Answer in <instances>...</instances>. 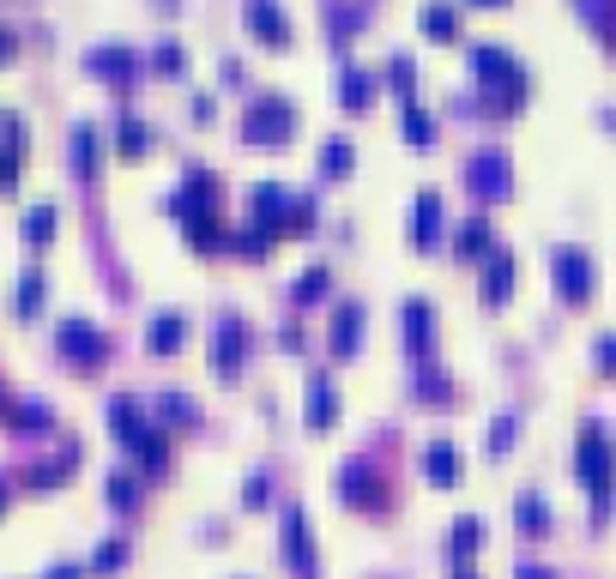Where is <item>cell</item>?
Here are the masks:
<instances>
[{"mask_svg": "<svg viewBox=\"0 0 616 579\" xmlns=\"http://www.w3.org/2000/svg\"><path fill=\"white\" fill-rule=\"evenodd\" d=\"M574 471H581L586 495H593V525L610 519V501H616V453L605 441V429H586L574 441Z\"/></svg>", "mask_w": 616, "mask_h": 579, "instance_id": "obj_1", "label": "cell"}, {"mask_svg": "<svg viewBox=\"0 0 616 579\" xmlns=\"http://www.w3.org/2000/svg\"><path fill=\"white\" fill-rule=\"evenodd\" d=\"M471 73L490 85V97L502 103V109H520V103L532 97V79H525V67L508 55L502 43H478V49H471Z\"/></svg>", "mask_w": 616, "mask_h": 579, "instance_id": "obj_2", "label": "cell"}, {"mask_svg": "<svg viewBox=\"0 0 616 579\" xmlns=\"http://www.w3.org/2000/svg\"><path fill=\"white\" fill-rule=\"evenodd\" d=\"M290 133H297V109H290L285 97L248 103V115H242V139H248L254 151H278Z\"/></svg>", "mask_w": 616, "mask_h": 579, "instance_id": "obj_3", "label": "cell"}, {"mask_svg": "<svg viewBox=\"0 0 616 579\" xmlns=\"http://www.w3.org/2000/svg\"><path fill=\"white\" fill-rule=\"evenodd\" d=\"M339 501L357 513H381L387 507V489H381V471L369 459H344L339 465Z\"/></svg>", "mask_w": 616, "mask_h": 579, "instance_id": "obj_4", "label": "cell"}, {"mask_svg": "<svg viewBox=\"0 0 616 579\" xmlns=\"http://www.w3.org/2000/svg\"><path fill=\"white\" fill-rule=\"evenodd\" d=\"M466 187H471V200H508L513 193V163L502 158V151H478V158L466 163Z\"/></svg>", "mask_w": 616, "mask_h": 579, "instance_id": "obj_5", "label": "cell"}, {"mask_svg": "<svg viewBox=\"0 0 616 579\" xmlns=\"http://www.w3.org/2000/svg\"><path fill=\"white\" fill-rule=\"evenodd\" d=\"M550 278H556V296H562V302H574V308L593 302V260H586V254L556 248V254H550Z\"/></svg>", "mask_w": 616, "mask_h": 579, "instance_id": "obj_6", "label": "cell"}, {"mask_svg": "<svg viewBox=\"0 0 616 579\" xmlns=\"http://www.w3.org/2000/svg\"><path fill=\"white\" fill-rule=\"evenodd\" d=\"M55 344H61V356H67V363H79V368H97L103 356H109V339H103L92 320H61Z\"/></svg>", "mask_w": 616, "mask_h": 579, "instance_id": "obj_7", "label": "cell"}, {"mask_svg": "<svg viewBox=\"0 0 616 579\" xmlns=\"http://www.w3.org/2000/svg\"><path fill=\"white\" fill-rule=\"evenodd\" d=\"M290 212H297V193L278 187V182H261L248 200V224H266V229H290Z\"/></svg>", "mask_w": 616, "mask_h": 579, "instance_id": "obj_8", "label": "cell"}, {"mask_svg": "<svg viewBox=\"0 0 616 579\" xmlns=\"http://www.w3.org/2000/svg\"><path fill=\"white\" fill-rule=\"evenodd\" d=\"M278 544H285V561L297 579H315V544H308V519L302 507H285V532H278Z\"/></svg>", "mask_w": 616, "mask_h": 579, "instance_id": "obj_9", "label": "cell"}, {"mask_svg": "<svg viewBox=\"0 0 616 579\" xmlns=\"http://www.w3.org/2000/svg\"><path fill=\"white\" fill-rule=\"evenodd\" d=\"M242 356H248V344H242V320H217V332H212V375L236 380Z\"/></svg>", "mask_w": 616, "mask_h": 579, "instance_id": "obj_10", "label": "cell"}, {"mask_svg": "<svg viewBox=\"0 0 616 579\" xmlns=\"http://www.w3.org/2000/svg\"><path fill=\"white\" fill-rule=\"evenodd\" d=\"M435 242H442V193L423 187L411 200V248H435Z\"/></svg>", "mask_w": 616, "mask_h": 579, "instance_id": "obj_11", "label": "cell"}, {"mask_svg": "<svg viewBox=\"0 0 616 579\" xmlns=\"http://www.w3.org/2000/svg\"><path fill=\"white\" fill-rule=\"evenodd\" d=\"M302 422H308V429H332V422H339V393H332L327 375H308V386H302Z\"/></svg>", "mask_w": 616, "mask_h": 579, "instance_id": "obj_12", "label": "cell"}, {"mask_svg": "<svg viewBox=\"0 0 616 579\" xmlns=\"http://www.w3.org/2000/svg\"><path fill=\"white\" fill-rule=\"evenodd\" d=\"M242 19H248V31L261 36L266 49H290V19L273 7V0H248V12H242Z\"/></svg>", "mask_w": 616, "mask_h": 579, "instance_id": "obj_13", "label": "cell"}, {"mask_svg": "<svg viewBox=\"0 0 616 579\" xmlns=\"http://www.w3.org/2000/svg\"><path fill=\"white\" fill-rule=\"evenodd\" d=\"M212 205H217V175L212 170H188V182L170 200V212L176 217H194V212H212Z\"/></svg>", "mask_w": 616, "mask_h": 579, "instance_id": "obj_14", "label": "cell"}, {"mask_svg": "<svg viewBox=\"0 0 616 579\" xmlns=\"http://www.w3.org/2000/svg\"><path fill=\"white\" fill-rule=\"evenodd\" d=\"M327 344H332V356H357V351H363V308H357V302H339V308H332Z\"/></svg>", "mask_w": 616, "mask_h": 579, "instance_id": "obj_15", "label": "cell"}, {"mask_svg": "<svg viewBox=\"0 0 616 579\" xmlns=\"http://www.w3.org/2000/svg\"><path fill=\"white\" fill-rule=\"evenodd\" d=\"M109 429H115V441H121V447H134L139 435L151 429V417L139 410L134 393H115V398H109Z\"/></svg>", "mask_w": 616, "mask_h": 579, "instance_id": "obj_16", "label": "cell"}, {"mask_svg": "<svg viewBox=\"0 0 616 579\" xmlns=\"http://www.w3.org/2000/svg\"><path fill=\"white\" fill-rule=\"evenodd\" d=\"M85 67H92L97 79H109V85H127L139 73V55H134V49H121V43H109V49H92Z\"/></svg>", "mask_w": 616, "mask_h": 579, "instance_id": "obj_17", "label": "cell"}, {"mask_svg": "<svg viewBox=\"0 0 616 579\" xmlns=\"http://www.w3.org/2000/svg\"><path fill=\"white\" fill-rule=\"evenodd\" d=\"M400 326H405V351H411V356H423V351L435 344V308L411 296V302H405V314H400Z\"/></svg>", "mask_w": 616, "mask_h": 579, "instance_id": "obj_18", "label": "cell"}, {"mask_svg": "<svg viewBox=\"0 0 616 579\" xmlns=\"http://www.w3.org/2000/svg\"><path fill=\"white\" fill-rule=\"evenodd\" d=\"M496 254V229H490V217H471V224H459V236H454V260H490Z\"/></svg>", "mask_w": 616, "mask_h": 579, "instance_id": "obj_19", "label": "cell"}, {"mask_svg": "<svg viewBox=\"0 0 616 579\" xmlns=\"http://www.w3.org/2000/svg\"><path fill=\"white\" fill-rule=\"evenodd\" d=\"M146 339H151V351H158V356H176V351H182V339H188V314H176V308L151 314Z\"/></svg>", "mask_w": 616, "mask_h": 579, "instance_id": "obj_20", "label": "cell"}, {"mask_svg": "<svg viewBox=\"0 0 616 579\" xmlns=\"http://www.w3.org/2000/svg\"><path fill=\"white\" fill-rule=\"evenodd\" d=\"M423 478H429L435 489H454V483H459V453H454V441H429V447H423Z\"/></svg>", "mask_w": 616, "mask_h": 579, "instance_id": "obj_21", "label": "cell"}, {"mask_svg": "<svg viewBox=\"0 0 616 579\" xmlns=\"http://www.w3.org/2000/svg\"><path fill=\"white\" fill-rule=\"evenodd\" d=\"M369 97H375V79H369L363 67H351V61H344V67H339V103H344L351 115H363Z\"/></svg>", "mask_w": 616, "mask_h": 579, "instance_id": "obj_22", "label": "cell"}, {"mask_svg": "<svg viewBox=\"0 0 616 579\" xmlns=\"http://www.w3.org/2000/svg\"><path fill=\"white\" fill-rule=\"evenodd\" d=\"M7 422H12V429H31V435H49V429H55V410H49L43 398H12Z\"/></svg>", "mask_w": 616, "mask_h": 579, "instance_id": "obj_23", "label": "cell"}, {"mask_svg": "<svg viewBox=\"0 0 616 579\" xmlns=\"http://www.w3.org/2000/svg\"><path fill=\"white\" fill-rule=\"evenodd\" d=\"M97 163H103V139H97V127H73V175H79V182H92Z\"/></svg>", "mask_w": 616, "mask_h": 579, "instance_id": "obj_24", "label": "cell"}, {"mask_svg": "<svg viewBox=\"0 0 616 579\" xmlns=\"http://www.w3.org/2000/svg\"><path fill=\"white\" fill-rule=\"evenodd\" d=\"M151 410H158V422H170V429H194V422H200V405L188 393H158V398H151Z\"/></svg>", "mask_w": 616, "mask_h": 579, "instance_id": "obj_25", "label": "cell"}, {"mask_svg": "<svg viewBox=\"0 0 616 579\" xmlns=\"http://www.w3.org/2000/svg\"><path fill=\"white\" fill-rule=\"evenodd\" d=\"M188 224V248L194 254H217V248H230V236L217 229V217L212 212H194V217H182Z\"/></svg>", "mask_w": 616, "mask_h": 579, "instance_id": "obj_26", "label": "cell"}, {"mask_svg": "<svg viewBox=\"0 0 616 579\" xmlns=\"http://www.w3.org/2000/svg\"><path fill=\"white\" fill-rule=\"evenodd\" d=\"M574 12H581L586 24L598 31V43L616 55V0H574Z\"/></svg>", "mask_w": 616, "mask_h": 579, "instance_id": "obj_27", "label": "cell"}, {"mask_svg": "<svg viewBox=\"0 0 616 579\" xmlns=\"http://www.w3.org/2000/svg\"><path fill=\"white\" fill-rule=\"evenodd\" d=\"M127 453H134V459H139V471H151V478H158V471H170V447H163V429H158V422H151V429L139 435Z\"/></svg>", "mask_w": 616, "mask_h": 579, "instance_id": "obj_28", "label": "cell"}, {"mask_svg": "<svg viewBox=\"0 0 616 579\" xmlns=\"http://www.w3.org/2000/svg\"><path fill=\"white\" fill-rule=\"evenodd\" d=\"M513 519H520L525 537H544V532H550V501L538 495V489H525V495L513 501Z\"/></svg>", "mask_w": 616, "mask_h": 579, "instance_id": "obj_29", "label": "cell"}, {"mask_svg": "<svg viewBox=\"0 0 616 579\" xmlns=\"http://www.w3.org/2000/svg\"><path fill=\"white\" fill-rule=\"evenodd\" d=\"M478 549H484V519H478V513L454 519V537H447V556H454V561H471Z\"/></svg>", "mask_w": 616, "mask_h": 579, "instance_id": "obj_30", "label": "cell"}, {"mask_svg": "<svg viewBox=\"0 0 616 579\" xmlns=\"http://www.w3.org/2000/svg\"><path fill=\"white\" fill-rule=\"evenodd\" d=\"M115 151H121V158H146V151H151V127L139 121V115H121V127H115Z\"/></svg>", "mask_w": 616, "mask_h": 579, "instance_id": "obj_31", "label": "cell"}, {"mask_svg": "<svg viewBox=\"0 0 616 579\" xmlns=\"http://www.w3.org/2000/svg\"><path fill=\"white\" fill-rule=\"evenodd\" d=\"M417 24H423V36H435V43H454V36H459V12L454 7H435V0L417 12Z\"/></svg>", "mask_w": 616, "mask_h": 579, "instance_id": "obj_32", "label": "cell"}, {"mask_svg": "<svg viewBox=\"0 0 616 579\" xmlns=\"http://www.w3.org/2000/svg\"><path fill=\"white\" fill-rule=\"evenodd\" d=\"M484 296H490V308H502L513 296V260L508 254H490V272H484Z\"/></svg>", "mask_w": 616, "mask_h": 579, "instance_id": "obj_33", "label": "cell"}, {"mask_svg": "<svg viewBox=\"0 0 616 579\" xmlns=\"http://www.w3.org/2000/svg\"><path fill=\"white\" fill-rule=\"evenodd\" d=\"M36 308H43V272H19V285H12V314L36 320Z\"/></svg>", "mask_w": 616, "mask_h": 579, "instance_id": "obj_34", "label": "cell"}, {"mask_svg": "<svg viewBox=\"0 0 616 579\" xmlns=\"http://www.w3.org/2000/svg\"><path fill=\"white\" fill-rule=\"evenodd\" d=\"M273 236H278V229H266V224H248V229H236V236H230V248H236L242 260H266V248H273Z\"/></svg>", "mask_w": 616, "mask_h": 579, "instance_id": "obj_35", "label": "cell"}, {"mask_svg": "<svg viewBox=\"0 0 616 579\" xmlns=\"http://www.w3.org/2000/svg\"><path fill=\"white\" fill-rule=\"evenodd\" d=\"M351 163H357L351 139H327V146H320V175H332V182H339V175H351Z\"/></svg>", "mask_w": 616, "mask_h": 579, "instance_id": "obj_36", "label": "cell"}, {"mask_svg": "<svg viewBox=\"0 0 616 579\" xmlns=\"http://www.w3.org/2000/svg\"><path fill=\"white\" fill-rule=\"evenodd\" d=\"M429 139H435V121L417 109V103H405V146L411 151H429Z\"/></svg>", "mask_w": 616, "mask_h": 579, "instance_id": "obj_37", "label": "cell"}, {"mask_svg": "<svg viewBox=\"0 0 616 579\" xmlns=\"http://www.w3.org/2000/svg\"><path fill=\"white\" fill-rule=\"evenodd\" d=\"M49 236H55V205H31V212H24V242L43 248Z\"/></svg>", "mask_w": 616, "mask_h": 579, "instance_id": "obj_38", "label": "cell"}, {"mask_svg": "<svg viewBox=\"0 0 616 579\" xmlns=\"http://www.w3.org/2000/svg\"><path fill=\"white\" fill-rule=\"evenodd\" d=\"M327 285H332V272H327V266H308V272L297 278V290H290V296H297V302L308 308V302H320V296H327Z\"/></svg>", "mask_w": 616, "mask_h": 579, "instance_id": "obj_39", "label": "cell"}, {"mask_svg": "<svg viewBox=\"0 0 616 579\" xmlns=\"http://www.w3.org/2000/svg\"><path fill=\"white\" fill-rule=\"evenodd\" d=\"M151 67H158L163 79H182V67H188L182 43H158V55H151Z\"/></svg>", "mask_w": 616, "mask_h": 579, "instance_id": "obj_40", "label": "cell"}, {"mask_svg": "<svg viewBox=\"0 0 616 579\" xmlns=\"http://www.w3.org/2000/svg\"><path fill=\"white\" fill-rule=\"evenodd\" d=\"M134 501H139V483L134 478H127V471H115V478H109V507H134Z\"/></svg>", "mask_w": 616, "mask_h": 579, "instance_id": "obj_41", "label": "cell"}, {"mask_svg": "<svg viewBox=\"0 0 616 579\" xmlns=\"http://www.w3.org/2000/svg\"><path fill=\"white\" fill-rule=\"evenodd\" d=\"M411 79H417V73H411V61L400 55V61H387V85H393V92H400L405 103H411Z\"/></svg>", "mask_w": 616, "mask_h": 579, "instance_id": "obj_42", "label": "cell"}, {"mask_svg": "<svg viewBox=\"0 0 616 579\" xmlns=\"http://www.w3.org/2000/svg\"><path fill=\"white\" fill-rule=\"evenodd\" d=\"M121 561H127V544H103L97 556H92V568H97V573H115Z\"/></svg>", "mask_w": 616, "mask_h": 579, "instance_id": "obj_43", "label": "cell"}, {"mask_svg": "<svg viewBox=\"0 0 616 579\" xmlns=\"http://www.w3.org/2000/svg\"><path fill=\"white\" fill-rule=\"evenodd\" d=\"M513 447V417H496L490 422V453H508Z\"/></svg>", "mask_w": 616, "mask_h": 579, "instance_id": "obj_44", "label": "cell"}, {"mask_svg": "<svg viewBox=\"0 0 616 579\" xmlns=\"http://www.w3.org/2000/svg\"><path fill=\"white\" fill-rule=\"evenodd\" d=\"M273 501V489H266V478H248V489H242V507H266Z\"/></svg>", "mask_w": 616, "mask_h": 579, "instance_id": "obj_45", "label": "cell"}, {"mask_svg": "<svg viewBox=\"0 0 616 579\" xmlns=\"http://www.w3.org/2000/svg\"><path fill=\"white\" fill-rule=\"evenodd\" d=\"M19 151H7V146H0V182H19Z\"/></svg>", "mask_w": 616, "mask_h": 579, "instance_id": "obj_46", "label": "cell"}, {"mask_svg": "<svg viewBox=\"0 0 616 579\" xmlns=\"http://www.w3.org/2000/svg\"><path fill=\"white\" fill-rule=\"evenodd\" d=\"M598 368H605V375H616V339H598Z\"/></svg>", "mask_w": 616, "mask_h": 579, "instance_id": "obj_47", "label": "cell"}, {"mask_svg": "<svg viewBox=\"0 0 616 579\" xmlns=\"http://www.w3.org/2000/svg\"><path fill=\"white\" fill-rule=\"evenodd\" d=\"M520 579H556L550 568H520Z\"/></svg>", "mask_w": 616, "mask_h": 579, "instance_id": "obj_48", "label": "cell"}, {"mask_svg": "<svg viewBox=\"0 0 616 579\" xmlns=\"http://www.w3.org/2000/svg\"><path fill=\"white\" fill-rule=\"evenodd\" d=\"M0 61H12V31H0Z\"/></svg>", "mask_w": 616, "mask_h": 579, "instance_id": "obj_49", "label": "cell"}, {"mask_svg": "<svg viewBox=\"0 0 616 579\" xmlns=\"http://www.w3.org/2000/svg\"><path fill=\"white\" fill-rule=\"evenodd\" d=\"M49 579H85L79 568H55V573H49Z\"/></svg>", "mask_w": 616, "mask_h": 579, "instance_id": "obj_50", "label": "cell"}, {"mask_svg": "<svg viewBox=\"0 0 616 579\" xmlns=\"http://www.w3.org/2000/svg\"><path fill=\"white\" fill-rule=\"evenodd\" d=\"M454 579H478V573H471V568H466V561H459V573H454Z\"/></svg>", "mask_w": 616, "mask_h": 579, "instance_id": "obj_51", "label": "cell"}, {"mask_svg": "<svg viewBox=\"0 0 616 579\" xmlns=\"http://www.w3.org/2000/svg\"><path fill=\"white\" fill-rule=\"evenodd\" d=\"M471 7H508V0H471Z\"/></svg>", "mask_w": 616, "mask_h": 579, "instance_id": "obj_52", "label": "cell"}, {"mask_svg": "<svg viewBox=\"0 0 616 579\" xmlns=\"http://www.w3.org/2000/svg\"><path fill=\"white\" fill-rule=\"evenodd\" d=\"M0 507H7V483H0Z\"/></svg>", "mask_w": 616, "mask_h": 579, "instance_id": "obj_53", "label": "cell"}]
</instances>
